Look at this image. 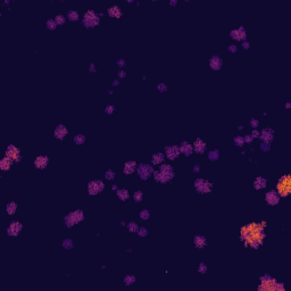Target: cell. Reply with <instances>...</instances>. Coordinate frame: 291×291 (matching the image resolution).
<instances>
[{
  "mask_svg": "<svg viewBox=\"0 0 291 291\" xmlns=\"http://www.w3.org/2000/svg\"><path fill=\"white\" fill-rule=\"evenodd\" d=\"M264 229L265 227L260 223H249L242 226L240 231V239L245 242V247L258 249L266 236Z\"/></svg>",
  "mask_w": 291,
  "mask_h": 291,
  "instance_id": "cell-1",
  "label": "cell"
},
{
  "mask_svg": "<svg viewBox=\"0 0 291 291\" xmlns=\"http://www.w3.org/2000/svg\"><path fill=\"white\" fill-rule=\"evenodd\" d=\"M276 192L280 197H287L291 192V176L290 175H283L279 179L276 184Z\"/></svg>",
  "mask_w": 291,
  "mask_h": 291,
  "instance_id": "cell-2",
  "label": "cell"
},
{
  "mask_svg": "<svg viewBox=\"0 0 291 291\" xmlns=\"http://www.w3.org/2000/svg\"><path fill=\"white\" fill-rule=\"evenodd\" d=\"M84 219V213L82 209H76L74 212H71L70 214H67L65 218H64V223L67 227H73L75 224L82 222Z\"/></svg>",
  "mask_w": 291,
  "mask_h": 291,
  "instance_id": "cell-3",
  "label": "cell"
},
{
  "mask_svg": "<svg viewBox=\"0 0 291 291\" xmlns=\"http://www.w3.org/2000/svg\"><path fill=\"white\" fill-rule=\"evenodd\" d=\"M100 22V18L98 17V14H96L94 10L89 9L82 18V25L87 29H92L94 26H97Z\"/></svg>",
  "mask_w": 291,
  "mask_h": 291,
  "instance_id": "cell-4",
  "label": "cell"
},
{
  "mask_svg": "<svg viewBox=\"0 0 291 291\" xmlns=\"http://www.w3.org/2000/svg\"><path fill=\"white\" fill-rule=\"evenodd\" d=\"M155 169H154L152 165H150V164H139L137 167V173L141 180H148L152 175Z\"/></svg>",
  "mask_w": 291,
  "mask_h": 291,
  "instance_id": "cell-5",
  "label": "cell"
},
{
  "mask_svg": "<svg viewBox=\"0 0 291 291\" xmlns=\"http://www.w3.org/2000/svg\"><path fill=\"white\" fill-rule=\"evenodd\" d=\"M214 184L206 179H197L195 181V189L198 193H208L212 191Z\"/></svg>",
  "mask_w": 291,
  "mask_h": 291,
  "instance_id": "cell-6",
  "label": "cell"
},
{
  "mask_svg": "<svg viewBox=\"0 0 291 291\" xmlns=\"http://www.w3.org/2000/svg\"><path fill=\"white\" fill-rule=\"evenodd\" d=\"M105 190V183L102 180H93L88 183V192L91 196H96Z\"/></svg>",
  "mask_w": 291,
  "mask_h": 291,
  "instance_id": "cell-7",
  "label": "cell"
},
{
  "mask_svg": "<svg viewBox=\"0 0 291 291\" xmlns=\"http://www.w3.org/2000/svg\"><path fill=\"white\" fill-rule=\"evenodd\" d=\"M6 157L10 158L14 163H20L22 162V155H20V151L18 149L16 146L14 145H9L6 152H5Z\"/></svg>",
  "mask_w": 291,
  "mask_h": 291,
  "instance_id": "cell-8",
  "label": "cell"
},
{
  "mask_svg": "<svg viewBox=\"0 0 291 291\" xmlns=\"http://www.w3.org/2000/svg\"><path fill=\"white\" fill-rule=\"evenodd\" d=\"M158 171L164 175V178L167 180V182H169L173 178H174V169L172 167V165L169 164H161Z\"/></svg>",
  "mask_w": 291,
  "mask_h": 291,
  "instance_id": "cell-9",
  "label": "cell"
},
{
  "mask_svg": "<svg viewBox=\"0 0 291 291\" xmlns=\"http://www.w3.org/2000/svg\"><path fill=\"white\" fill-rule=\"evenodd\" d=\"M181 151L178 146H166L165 147V155L169 161H175L180 156Z\"/></svg>",
  "mask_w": 291,
  "mask_h": 291,
  "instance_id": "cell-10",
  "label": "cell"
},
{
  "mask_svg": "<svg viewBox=\"0 0 291 291\" xmlns=\"http://www.w3.org/2000/svg\"><path fill=\"white\" fill-rule=\"evenodd\" d=\"M22 230H23L22 223L14 221V222H12L9 224V227L7 229V234L9 236H17Z\"/></svg>",
  "mask_w": 291,
  "mask_h": 291,
  "instance_id": "cell-11",
  "label": "cell"
},
{
  "mask_svg": "<svg viewBox=\"0 0 291 291\" xmlns=\"http://www.w3.org/2000/svg\"><path fill=\"white\" fill-rule=\"evenodd\" d=\"M230 36L236 41H245L247 38V32L243 29V26H240L239 29H234L230 32Z\"/></svg>",
  "mask_w": 291,
  "mask_h": 291,
  "instance_id": "cell-12",
  "label": "cell"
},
{
  "mask_svg": "<svg viewBox=\"0 0 291 291\" xmlns=\"http://www.w3.org/2000/svg\"><path fill=\"white\" fill-rule=\"evenodd\" d=\"M265 200H266V202H267L268 205L275 206V205H277V204L280 202V196L277 195L276 191L271 190V191H267V192H266V195H265Z\"/></svg>",
  "mask_w": 291,
  "mask_h": 291,
  "instance_id": "cell-13",
  "label": "cell"
},
{
  "mask_svg": "<svg viewBox=\"0 0 291 291\" xmlns=\"http://www.w3.org/2000/svg\"><path fill=\"white\" fill-rule=\"evenodd\" d=\"M276 283L277 281L275 279H271L266 282H263L258 286V290L259 291H275L276 289Z\"/></svg>",
  "mask_w": 291,
  "mask_h": 291,
  "instance_id": "cell-14",
  "label": "cell"
},
{
  "mask_svg": "<svg viewBox=\"0 0 291 291\" xmlns=\"http://www.w3.org/2000/svg\"><path fill=\"white\" fill-rule=\"evenodd\" d=\"M222 66H223V59H222L219 56H217V55L213 56V57L209 59V67H210L212 70L218 71V70L222 68Z\"/></svg>",
  "mask_w": 291,
  "mask_h": 291,
  "instance_id": "cell-15",
  "label": "cell"
},
{
  "mask_svg": "<svg viewBox=\"0 0 291 291\" xmlns=\"http://www.w3.org/2000/svg\"><path fill=\"white\" fill-rule=\"evenodd\" d=\"M259 138L262 139V141L271 142L273 140V138H274V131H273L271 127H265V128L262 130Z\"/></svg>",
  "mask_w": 291,
  "mask_h": 291,
  "instance_id": "cell-16",
  "label": "cell"
},
{
  "mask_svg": "<svg viewBox=\"0 0 291 291\" xmlns=\"http://www.w3.org/2000/svg\"><path fill=\"white\" fill-rule=\"evenodd\" d=\"M193 151H196L197 154H199V155H202V154H205L206 152V149H207V147H206V143L200 139H196L195 140V142H193Z\"/></svg>",
  "mask_w": 291,
  "mask_h": 291,
  "instance_id": "cell-17",
  "label": "cell"
},
{
  "mask_svg": "<svg viewBox=\"0 0 291 291\" xmlns=\"http://www.w3.org/2000/svg\"><path fill=\"white\" fill-rule=\"evenodd\" d=\"M68 134V130L65 125H58L55 128V138L58 140H64V138Z\"/></svg>",
  "mask_w": 291,
  "mask_h": 291,
  "instance_id": "cell-18",
  "label": "cell"
},
{
  "mask_svg": "<svg viewBox=\"0 0 291 291\" xmlns=\"http://www.w3.org/2000/svg\"><path fill=\"white\" fill-rule=\"evenodd\" d=\"M48 164H49V158L47 156H39L34 161V165L39 169H44L48 166Z\"/></svg>",
  "mask_w": 291,
  "mask_h": 291,
  "instance_id": "cell-19",
  "label": "cell"
},
{
  "mask_svg": "<svg viewBox=\"0 0 291 291\" xmlns=\"http://www.w3.org/2000/svg\"><path fill=\"white\" fill-rule=\"evenodd\" d=\"M179 148H180V151L184 156H190L193 152V147H192L191 143H189L188 141H183Z\"/></svg>",
  "mask_w": 291,
  "mask_h": 291,
  "instance_id": "cell-20",
  "label": "cell"
},
{
  "mask_svg": "<svg viewBox=\"0 0 291 291\" xmlns=\"http://www.w3.org/2000/svg\"><path fill=\"white\" fill-rule=\"evenodd\" d=\"M137 162H134V161H128L125 163L124 165V168H123V172H124V174H126V175H130V174H132V173H134V171L137 169Z\"/></svg>",
  "mask_w": 291,
  "mask_h": 291,
  "instance_id": "cell-21",
  "label": "cell"
},
{
  "mask_svg": "<svg viewBox=\"0 0 291 291\" xmlns=\"http://www.w3.org/2000/svg\"><path fill=\"white\" fill-rule=\"evenodd\" d=\"M193 243H195L196 248L202 249V248H205L207 246V239L202 236H195V240H193Z\"/></svg>",
  "mask_w": 291,
  "mask_h": 291,
  "instance_id": "cell-22",
  "label": "cell"
},
{
  "mask_svg": "<svg viewBox=\"0 0 291 291\" xmlns=\"http://www.w3.org/2000/svg\"><path fill=\"white\" fill-rule=\"evenodd\" d=\"M13 161L10 159V158H8V157H3L1 161H0V169L1 171H9L10 169V167H12V165H13Z\"/></svg>",
  "mask_w": 291,
  "mask_h": 291,
  "instance_id": "cell-23",
  "label": "cell"
},
{
  "mask_svg": "<svg viewBox=\"0 0 291 291\" xmlns=\"http://www.w3.org/2000/svg\"><path fill=\"white\" fill-rule=\"evenodd\" d=\"M266 185H267V180L265 178H262V176H258L254 182V188L256 190L264 189V188H266Z\"/></svg>",
  "mask_w": 291,
  "mask_h": 291,
  "instance_id": "cell-24",
  "label": "cell"
},
{
  "mask_svg": "<svg viewBox=\"0 0 291 291\" xmlns=\"http://www.w3.org/2000/svg\"><path fill=\"white\" fill-rule=\"evenodd\" d=\"M164 161H165V155L163 152H157L152 155L151 157V165H161L164 163Z\"/></svg>",
  "mask_w": 291,
  "mask_h": 291,
  "instance_id": "cell-25",
  "label": "cell"
},
{
  "mask_svg": "<svg viewBox=\"0 0 291 291\" xmlns=\"http://www.w3.org/2000/svg\"><path fill=\"white\" fill-rule=\"evenodd\" d=\"M107 13H108L109 16L113 18H120L122 16V10H121V8L117 7V6L110 7L108 10H107Z\"/></svg>",
  "mask_w": 291,
  "mask_h": 291,
  "instance_id": "cell-26",
  "label": "cell"
},
{
  "mask_svg": "<svg viewBox=\"0 0 291 291\" xmlns=\"http://www.w3.org/2000/svg\"><path fill=\"white\" fill-rule=\"evenodd\" d=\"M16 210H17V204H16V202L10 201V202L7 204V206H6V212H7L8 215H14V214L16 213Z\"/></svg>",
  "mask_w": 291,
  "mask_h": 291,
  "instance_id": "cell-27",
  "label": "cell"
},
{
  "mask_svg": "<svg viewBox=\"0 0 291 291\" xmlns=\"http://www.w3.org/2000/svg\"><path fill=\"white\" fill-rule=\"evenodd\" d=\"M117 197H118V199L122 200V201H125L130 198V193H128V191H127L126 189H117Z\"/></svg>",
  "mask_w": 291,
  "mask_h": 291,
  "instance_id": "cell-28",
  "label": "cell"
},
{
  "mask_svg": "<svg viewBox=\"0 0 291 291\" xmlns=\"http://www.w3.org/2000/svg\"><path fill=\"white\" fill-rule=\"evenodd\" d=\"M152 175H154V179H155V181L156 182H159V183H167V180L164 178V175L158 171V169H155L154 173H152Z\"/></svg>",
  "mask_w": 291,
  "mask_h": 291,
  "instance_id": "cell-29",
  "label": "cell"
},
{
  "mask_svg": "<svg viewBox=\"0 0 291 291\" xmlns=\"http://www.w3.org/2000/svg\"><path fill=\"white\" fill-rule=\"evenodd\" d=\"M67 18L71 20V22H76L80 19V14L76 12V10H70L67 13Z\"/></svg>",
  "mask_w": 291,
  "mask_h": 291,
  "instance_id": "cell-30",
  "label": "cell"
},
{
  "mask_svg": "<svg viewBox=\"0 0 291 291\" xmlns=\"http://www.w3.org/2000/svg\"><path fill=\"white\" fill-rule=\"evenodd\" d=\"M218 158H219V151L218 150H210L209 152H208V159L209 161H213V162H215V161H217Z\"/></svg>",
  "mask_w": 291,
  "mask_h": 291,
  "instance_id": "cell-31",
  "label": "cell"
},
{
  "mask_svg": "<svg viewBox=\"0 0 291 291\" xmlns=\"http://www.w3.org/2000/svg\"><path fill=\"white\" fill-rule=\"evenodd\" d=\"M84 142H85V137H84L83 134H76V135L74 137V143L81 146V145H83Z\"/></svg>",
  "mask_w": 291,
  "mask_h": 291,
  "instance_id": "cell-32",
  "label": "cell"
},
{
  "mask_svg": "<svg viewBox=\"0 0 291 291\" xmlns=\"http://www.w3.org/2000/svg\"><path fill=\"white\" fill-rule=\"evenodd\" d=\"M127 230H128L131 233H135V232H138L139 226H138V224H137L135 222H130V223L127 224Z\"/></svg>",
  "mask_w": 291,
  "mask_h": 291,
  "instance_id": "cell-33",
  "label": "cell"
},
{
  "mask_svg": "<svg viewBox=\"0 0 291 291\" xmlns=\"http://www.w3.org/2000/svg\"><path fill=\"white\" fill-rule=\"evenodd\" d=\"M46 26H47V29H48V30L54 31V30H56V27H57V24H56L55 19L50 18V19H48V20L46 22Z\"/></svg>",
  "mask_w": 291,
  "mask_h": 291,
  "instance_id": "cell-34",
  "label": "cell"
},
{
  "mask_svg": "<svg viewBox=\"0 0 291 291\" xmlns=\"http://www.w3.org/2000/svg\"><path fill=\"white\" fill-rule=\"evenodd\" d=\"M135 280H137V279H135L134 275H130V274H128V275H126V276L124 277V283H125L126 286H131V284H133V283L135 282Z\"/></svg>",
  "mask_w": 291,
  "mask_h": 291,
  "instance_id": "cell-35",
  "label": "cell"
},
{
  "mask_svg": "<svg viewBox=\"0 0 291 291\" xmlns=\"http://www.w3.org/2000/svg\"><path fill=\"white\" fill-rule=\"evenodd\" d=\"M259 148H260L262 151H270V150H271V142L262 141L260 145H259Z\"/></svg>",
  "mask_w": 291,
  "mask_h": 291,
  "instance_id": "cell-36",
  "label": "cell"
},
{
  "mask_svg": "<svg viewBox=\"0 0 291 291\" xmlns=\"http://www.w3.org/2000/svg\"><path fill=\"white\" fill-rule=\"evenodd\" d=\"M139 216H140V218H141L142 221H147V219H149V217H150V212H149L148 209H142V210L140 212Z\"/></svg>",
  "mask_w": 291,
  "mask_h": 291,
  "instance_id": "cell-37",
  "label": "cell"
},
{
  "mask_svg": "<svg viewBox=\"0 0 291 291\" xmlns=\"http://www.w3.org/2000/svg\"><path fill=\"white\" fill-rule=\"evenodd\" d=\"M63 247L65 249H72L73 247H74V243H73V241L71 239H65L63 241Z\"/></svg>",
  "mask_w": 291,
  "mask_h": 291,
  "instance_id": "cell-38",
  "label": "cell"
},
{
  "mask_svg": "<svg viewBox=\"0 0 291 291\" xmlns=\"http://www.w3.org/2000/svg\"><path fill=\"white\" fill-rule=\"evenodd\" d=\"M133 199L135 200L137 202H141L142 199H143V193H142V191H135L134 195H133Z\"/></svg>",
  "mask_w": 291,
  "mask_h": 291,
  "instance_id": "cell-39",
  "label": "cell"
},
{
  "mask_svg": "<svg viewBox=\"0 0 291 291\" xmlns=\"http://www.w3.org/2000/svg\"><path fill=\"white\" fill-rule=\"evenodd\" d=\"M55 22H56L57 25H64L65 22H66V19H65V16H64V15H57V16L55 17Z\"/></svg>",
  "mask_w": 291,
  "mask_h": 291,
  "instance_id": "cell-40",
  "label": "cell"
},
{
  "mask_svg": "<svg viewBox=\"0 0 291 291\" xmlns=\"http://www.w3.org/2000/svg\"><path fill=\"white\" fill-rule=\"evenodd\" d=\"M115 176H116V174H115V172H114L113 169H109V171H107V172L105 173L106 180H109V181H113V180L115 179Z\"/></svg>",
  "mask_w": 291,
  "mask_h": 291,
  "instance_id": "cell-41",
  "label": "cell"
},
{
  "mask_svg": "<svg viewBox=\"0 0 291 291\" xmlns=\"http://www.w3.org/2000/svg\"><path fill=\"white\" fill-rule=\"evenodd\" d=\"M233 141H234L236 146H238V147H242V146L245 145V141H243V137H240V135H236V138L233 139Z\"/></svg>",
  "mask_w": 291,
  "mask_h": 291,
  "instance_id": "cell-42",
  "label": "cell"
},
{
  "mask_svg": "<svg viewBox=\"0 0 291 291\" xmlns=\"http://www.w3.org/2000/svg\"><path fill=\"white\" fill-rule=\"evenodd\" d=\"M198 272H199L200 274H206V272H207V266H206V264H205V263H200L199 264Z\"/></svg>",
  "mask_w": 291,
  "mask_h": 291,
  "instance_id": "cell-43",
  "label": "cell"
},
{
  "mask_svg": "<svg viewBox=\"0 0 291 291\" xmlns=\"http://www.w3.org/2000/svg\"><path fill=\"white\" fill-rule=\"evenodd\" d=\"M138 234H139V236H148V230L146 227H139Z\"/></svg>",
  "mask_w": 291,
  "mask_h": 291,
  "instance_id": "cell-44",
  "label": "cell"
},
{
  "mask_svg": "<svg viewBox=\"0 0 291 291\" xmlns=\"http://www.w3.org/2000/svg\"><path fill=\"white\" fill-rule=\"evenodd\" d=\"M157 90L159 91V92H165V91H167V85L164 82H162V83H159L157 85Z\"/></svg>",
  "mask_w": 291,
  "mask_h": 291,
  "instance_id": "cell-45",
  "label": "cell"
},
{
  "mask_svg": "<svg viewBox=\"0 0 291 291\" xmlns=\"http://www.w3.org/2000/svg\"><path fill=\"white\" fill-rule=\"evenodd\" d=\"M106 114H108V115H110V114H113L114 111H115V106L114 105H108L107 107H106Z\"/></svg>",
  "mask_w": 291,
  "mask_h": 291,
  "instance_id": "cell-46",
  "label": "cell"
},
{
  "mask_svg": "<svg viewBox=\"0 0 291 291\" xmlns=\"http://www.w3.org/2000/svg\"><path fill=\"white\" fill-rule=\"evenodd\" d=\"M272 279V276L270 275V274H265V275H263V276H260V283H263V282H266V281H268V280H271Z\"/></svg>",
  "mask_w": 291,
  "mask_h": 291,
  "instance_id": "cell-47",
  "label": "cell"
},
{
  "mask_svg": "<svg viewBox=\"0 0 291 291\" xmlns=\"http://www.w3.org/2000/svg\"><path fill=\"white\" fill-rule=\"evenodd\" d=\"M250 126L254 127V128H257V127L259 126V121L256 120V118H253V120L250 121Z\"/></svg>",
  "mask_w": 291,
  "mask_h": 291,
  "instance_id": "cell-48",
  "label": "cell"
},
{
  "mask_svg": "<svg viewBox=\"0 0 291 291\" xmlns=\"http://www.w3.org/2000/svg\"><path fill=\"white\" fill-rule=\"evenodd\" d=\"M250 135L253 137V139H257V138H259V135H260V132H259V131H258L257 128H254Z\"/></svg>",
  "mask_w": 291,
  "mask_h": 291,
  "instance_id": "cell-49",
  "label": "cell"
},
{
  "mask_svg": "<svg viewBox=\"0 0 291 291\" xmlns=\"http://www.w3.org/2000/svg\"><path fill=\"white\" fill-rule=\"evenodd\" d=\"M253 140H254V139H253V137H251L250 134H249V135H246V137H243V141H245L246 143H248V145H250V143L253 142Z\"/></svg>",
  "mask_w": 291,
  "mask_h": 291,
  "instance_id": "cell-50",
  "label": "cell"
},
{
  "mask_svg": "<svg viewBox=\"0 0 291 291\" xmlns=\"http://www.w3.org/2000/svg\"><path fill=\"white\" fill-rule=\"evenodd\" d=\"M227 50H229L230 53L234 54V53H236V51H238V48H236V46H234V44H230V46L227 47Z\"/></svg>",
  "mask_w": 291,
  "mask_h": 291,
  "instance_id": "cell-51",
  "label": "cell"
},
{
  "mask_svg": "<svg viewBox=\"0 0 291 291\" xmlns=\"http://www.w3.org/2000/svg\"><path fill=\"white\" fill-rule=\"evenodd\" d=\"M117 75H118L120 79H124V77L126 76V72H125V71H118Z\"/></svg>",
  "mask_w": 291,
  "mask_h": 291,
  "instance_id": "cell-52",
  "label": "cell"
},
{
  "mask_svg": "<svg viewBox=\"0 0 291 291\" xmlns=\"http://www.w3.org/2000/svg\"><path fill=\"white\" fill-rule=\"evenodd\" d=\"M242 48H243V49H249V48H250V43H249L248 41H243V42H242Z\"/></svg>",
  "mask_w": 291,
  "mask_h": 291,
  "instance_id": "cell-53",
  "label": "cell"
},
{
  "mask_svg": "<svg viewBox=\"0 0 291 291\" xmlns=\"http://www.w3.org/2000/svg\"><path fill=\"white\" fill-rule=\"evenodd\" d=\"M117 65H118L120 67H124V66H125V60H124V59L117 60Z\"/></svg>",
  "mask_w": 291,
  "mask_h": 291,
  "instance_id": "cell-54",
  "label": "cell"
},
{
  "mask_svg": "<svg viewBox=\"0 0 291 291\" xmlns=\"http://www.w3.org/2000/svg\"><path fill=\"white\" fill-rule=\"evenodd\" d=\"M192 171H193V173H199L200 172V166L199 165H195Z\"/></svg>",
  "mask_w": 291,
  "mask_h": 291,
  "instance_id": "cell-55",
  "label": "cell"
},
{
  "mask_svg": "<svg viewBox=\"0 0 291 291\" xmlns=\"http://www.w3.org/2000/svg\"><path fill=\"white\" fill-rule=\"evenodd\" d=\"M89 71H90L91 73H94L97 70H96V66H94V64H91L90 66H89Z\"/></svg>",
  "mask_w": 291,
  "mask_h": 291,
  "instance_id": "cell-56",
  "label": "cell"
},
{
  "mask_svg": "<svg viewBox=\"0 0 291 291\" xmlns=\"http://www.w3.org/2000/svg\"><path fill=\"white\" fill-rule=\"evenodd\" d=\"M176 5H178V0H171V1H169V6H173V7H174V6H176Z\"/></svg>",
  "mask_w": 291,
  "mask_h": 291,
  "instance_id": "cell-57",
  "label": "cell"
},
{
  "mask_svg": "<svg viewBox=\"0 0 291 291\" xmlns=\"http://www.w3.org/2000/svg\"><path fill=\"white\" fill-rule=\"evenodd\" d=\"M118 83H120V82H118V80H114V81H113V85H114V87L118 85Z\"/></svg>",
  "mask_w": 291,
  "mask_h": 291,
  "instance_id": "cell-58",
  "label": "cell"
},
{
  "mask_svg": "<svg viewBox=\"0 0 291 291\" xmlns=\"http://www.w3.org/2000/svg\"><path fill=\"white\" fill-rule=\"evenodd\" d=\"M111 189H113V190H116V191H117V185H116V184H113V185H111Z\"/></svg>",
  "mask_w": 291,
  "mask_h": 291,
  "instance_id": "cell-59",
  "label": "cell"
},
{
  "mask_svg": "<svg viewBox=\"0 0 291 291\" xmlns=\"http://www.w3.org/2000/svg\"><path fill=\"white\" fill-rule=\"evenodd\" d=\"M286 108H291V104H290V102H287V104H286Z\"/></svg>",
  "mask_w": 291,
  "mask_h": 291,
  "instance_id": "cell-60",
  "label": "cell"
},
{
  "mask_svg": "<svg viewBox=\"0 0 291 291\" xmlns=\"http://www.w3.org/2000/svg\"><path fill=\"white\" fill-rule=\"evenodd\" d=\"M98 17H99V18L104 17V13H99V14H98Z\"/></svg>",
  "mask_w": 291,
  "mask_h": 291,
  "instance_id": "cell-61",
  "label": "cell"
},
{
  "mask_svg": "<svg viewBox=\"0 0 291 291\" xmlns=\"http://www.w3.org/2000/svg\"><path fill=\"white\" fill-rule=\"evenodd\" d=\"M121 225H122V226H125V225H126V223L123 221V222H121Z\"/></svg>",
  "mask_w": 291,
  "mask_h": 291,
  "instance_id": "cell-62",
  "label": "cell"
},
{
  "mask_svg": "<svg viewBox=\"0 0 291 291\" xmlns=\"http://www.w3.org/2000/svg\"><path fill=\"white\" fill-rule=\"evenodd\" d=\"M238 128H239V130H240V131H241V130H242V128H243V126H242V125H240V126L238 127Z\"/></svg>",
  "mask_w": 291,
  "mask_h": 291,
  "instance_id": "cell-63",
  "label": "cell"
}]
</instances>
